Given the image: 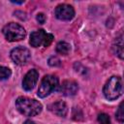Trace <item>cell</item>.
Here are the masks:
<instances>
[{
  "instance_id": "cell-1",
  "label": "cell",
  "mask_w": 124,
  "mask_h": 124,
  "mask_svg": "<svg viewBox=\"0 0 124 124\" xmlns=\"http://www.w3.org/2000/svg\"><path fill=\"white\" fill-rule=\"evenodd\" d=\"M16 108L21 114L26 116H35L43 109V106L39 101L28 97H18L16 101Z\"/></svg>"
},
{
  "instance_id": "cell-2",
  "label": "cell",
  "mask_w": 124,
  "mask_h": 124,
  "mask_svg": "<svg viewBox=\"0 0 124 124\" xmlns=\"http://www.w3.org/2000/svg\"><path fill=\"white\" fill-rule=\"evenodd\" d=\"M103 93L105 97L109 100L113 101L119 98L122 94V80L119 77L113 76L111 77L104 85Z\"/></svg>"
},
{
  "instance_id": "cell-3",
  "label": "cell",
  "mask_w": 124,
  "mask_h": 124,
  "mask_svg": "<svg viewBox=\"0 0 124 124\" xmlns=\"http://www.w3.org/2000/svg\"><path fill=\"white\" fill-rule=\"evenodd\" d=\"M2 32H3L6 40L9 42L20 41V40L24 39L26 36L25 29L21 25H19L18 23H16V22H10V23L6 24L3 27Z\"/></svg>"
},
{
  "instance_id": "cell-4",
  "label": "cell",
  "mask_w": 124,
  "mask_h": 124,
  "mask_svg": "<svg viewBox=\"0 0 124 124\" xmlns=\"http://www.w3.org/2000/svg\"><path fill=\"white\" fill-rule=\"evenodd\" d=\"M59 80L56 76L53 75H46L43 78L39 89H38V96L40 98H46L50 93L55 91L59 86Z\"/></svg>"
},
{
  "instance_id": "cell-5",
  "label": "cell",
  "mask_w": 124,
  "mask_h": 124,
  "mask_svg": "<svg viewBox=\"0 0 124 124\" xmlns=\"http://www.w3.org/2000/svg\"><path fill=\"white\" fill-rule=\"evenodd\" d=\"M53 41V35L46 33L45 30L40 29L37 31H34L30 35L29 44L33 47H39L41 46L47 47L51 42Z\"/></svg>"
},
{
  "instance_id": "cell-6",
  "label": "cell",
  "mask_w": 124,
  "mask_h": 124,
  "mask_svg": "<svg viewBox=\"0 0 124 124\" xmlns=\"http://www.w3.org/2000/svg\"><path fill=\"white\" fill-rule=\"evenodd\" d=\"M11 58L16 64L24 65L30 60L31 53L28 48H26L24 46H17V47H15L14 49H12Z\"/></svg>"
},
{
  "instance_id": "cell-7",
  "label": "cell",
  "mask_w": 124,
  "mask_h": 124,
  "mask_svg": "<svg viewBox=\"0 0 124 124\" xmlns=\"http://www.w3.org/2000/svg\"><path fill=\"white\" fill-rule=\"evenodd\" d=\"M55 16L60 20H71L75 16V10L68 4H60L55 8Z\"/></svg>"
},
{
  "instance_id": "cell-8",
  "label": "cell",
  "mask_w": 124,
  "mask_h": 124,
  "mask_svg": "<svg viewBox=\"0 0 124 124\" xmlns=\"http://www.w3.org/2000/svg\"><path fill=\"white\" fill-rule=\"evenodd\" d=\"M38 78H39V73L37 70L32 69V70L28 71L22 80L23 89L26 91H31L35 87V85L38 81Z\"/></svg>"
},
{
  "instance_id": "cell-9",
  "label": "cell",
  "mask_w": 124,
  "mask_h": 124,
  "mask_svg": "<svg viewBox=\"0 0 124 124\" xmlns=\"http://www.w3.org/2000/svg\"><path fill=\"white\" fill-rule=\"evenodd\" d=\"M78 90V85L74 80H64L59 87V92L64 96H74Z\"/></svg>"
},
{
  "instance_id": "cell-10",
  "label": "cell",
  "mask_w": 124,
  "mask_h": 124,
  "mask_svg": "<svg viewBox=\"0 0 124 124\" xmlns=\"http://www.w3.org/2000/svg\"><path fill=\"white\" fill-rule=\"evenodd\" d=\"M48 109L52 113H54L55 115L60 116V117H65L67 115V112H68L67 105L62 101H58V102H55V103L49 105Z\"/></svg>"
},
{
  "instance_id": "cell-11",
  "label": "cell",
  "mask_w": 124,
  "mask_h": 124,
  "mask_svg": "<svg viewBox=\"0 0 124 124\" xmlns=\"http://www.w3.org/2000/svg\"><path fill=\"white\" fill-rule=\"evenodd\" d=\"M112 50L113 52L119 57V58H123V42H122V36H120L119 39L116 40V44H114L112 46Z\"/></svg>"
},
{
  "instance_id": "cell-12",
  "label": "cell",
  "mask_w": 124,
  "mask_h": 124,
  "mask_svg": "<svg viewBox=\"0 0 124 124\" xmlns=\"http://www.w3.org/2000/svg\"><path fill=\"white\" fill-rule=\"evenodd\" d=\"M71 50V46L66 42H59L56 45V51L62 55H67Z\"/></svg>"
},
{
  "instance_id": "cell-13",
  "label": "cell",
  "mask_w": 124,
  "mask_h": 124,
  "mask_svg": "<svg viewBox=\"0 0 124 124\" xmlns=\"http://www.w3.org/2000/svg\"><path fill=\"white\" fill-rule=\"evenodd\" d=\"M12 75V72L9 68L4 67V66H0V80H5L7 78H9Z\"/></svg>"
},
{
  "instance_id": "cell-14",
  "label": "cell",
  "mask_w": 124,
  "mask_h": 124,
  "mask_svg": "<svg viewBox=\"0 0 124 124\" xmlns=\"http://www.w3.org/2000/svg\"><path fill=\"white\" fill-rule=\"evenodd\" d=\"M98 123L99 124H111L110 118L107 113H100L98 115Z\"/></svg>"
},
{
  "instance_id": "cell-15",
  "label": "cell",
  "mask_w": 124,
  "mask_h": 124,
  "mask_svg": "<svg viewBox=\"0 0 124 124\" xmlns=\"http://www.w3.org/2000/svg\"><path fill=\"white\" fill-rule=\"evenodd\" d=\"M115 116H116V119L120 122V123H123L124 121V111H123V103H120L117 110H116V113H115Z\"/></svg>"
},
{
  "instance_id": "cell-16",
  "label": "cell",
  "mask_w": 124,
  "mask_h": 124,
  "mask_svg": "<svg viewBox=\"0 0 124 124\" xmlns=\"http://www.w3.org/2000/svg\"><path fill=\"white\" fill-rule=\"evenodd\" d=\"M48 64L52 67H56V66H60V60L58 59V57L56 56H51L48 59Z\"/></svg>"
},
{
  "instance_id": "cell-17",
  "label": "cell",
  "mask_w": 124,
  "mask_h": 124,
  "mask_svg": "<svg viewBox=\"0 0 124 124\" xmlns=\"http://www.w3.org/2000/svg\"><path fill=\"white\" fill-rule=\"evenodd\" d=\"M36 18H37V21H38L40 24H43V23H45V21H46V16H45L43 13L38 14L37 16H36Z\"/></svg>"
},
{
  "instance_id": "cell-18",
  "label": "cell",
  "mask_w": 124,
  "mask_h": 124,
  "mask_svg": "<svg viewBox=\"0 0 124 124\" xmlns=\"http://www.w3.org/2000/svg\"><path fill=\"white\" fill-rule=\"evenodd\" d=\"M23 124H35V122L34 121H32L31 119H27V120H25L24 121V123Z\"/></svg>"
},
{
  "instance_id": "cell-19",
  "label": "cell",
  "mask_w": 124,
  "mask_h": 124,
  "mask_svg": "<svg viewBox=\"0 0 124 124\" xmlns=\"http://www.w3.org/2000/svg\"><path fill=\"white\" fill-rule=\"evenodd\" d=\"M12 3H15V4H22L23 1H11Z\"/></svg>"
}]
</instances>
